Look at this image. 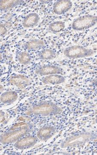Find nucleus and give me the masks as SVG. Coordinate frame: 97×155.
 <instances>
[{"label":"nucleus","instance_id":"8","mask_svg":"<svg viewBox=\"0 0 97 155\" xmlns=\"http://www.w3.org/2000/svg\"><path fill=\"white\" fill-rule=\"evenodd\" d=\"M22 1H15V0H5L0 1V10L6 11L9 9L14 8L15 6L18 5L21 3Z\"/></svg>","mask_w":97,"mask_h":155},{"label":"nucleus","instance_id":"12","mask_svg":"<svg viewBox=\"0 0 97 155\" xmlns=\"http://www.w3.org/2000/svg\"><path fill=\"white\" fill-rule=\"evenodd\" d=\"M65 23L62 21H57L51 23L49 25V29L54 33H57L63 30L65 28Z\"/></svg>","mask_w":97,"mask_h":155},{"label":"nucleus","instance_id":"14","mask_svg":"<svg viewBox=\"0 0 97 155\" xmlns=\"http://www.w3.org/2000/svg\"><path fill=\"white\" fill-rule=\"evenodd\" d=\"M34 139L31 137H28L23 139V140L19 141L17 144V146L20 148L27 147L30 145L33 144L34 143Z\"/></svg>","mask_w":97,"mask_h":155},{"label":"nucleus","instance_id":"1","mask_svg":"<svg viewBox=\"0 0 97 155\" xmlns=\"http://www.w3.org/2000/svg\"><path fill=\"white\" fill-rule=\"evenodd\" d=\"M97 21L96 16L92 15L81 16L73 21L72 28L77 31L86 30L96 24Z\"/></svg>","mask_w":97,"mask_h":155},{"label":"nucleus","instance_id":"5","mask_svg":"<svg viewBox=\"0 0 97 155\" xmlns=\"http://www.w3.org/2000/svg\"><path fill=\"white\" fill-rule=\"evenodd\" d=\"M10 82L20 88H25L29 84L28 78L22 75H17L11 78Z\"/></svg>","mask_w":97,"mask_h":155},{"label":"nucleus","instance_id":"20","mask_svg":"<svg viewBox=\"0 0 97 155\" xmlns=\"http://www.w3.org/2000/svg\"><path fill=\"white\" fill-rule=\"evenodd\" d=\"M0 99H1V98H0Z\"/></svg>","mask_w":97,"mask_h":155},{"label":"nucleus","instance_id":"10","mask_svg":"<svg viewBox=\"0 0 97 155\" xmlns=\"http://www.w3.org/2000/svg\"><path fill=\"white\" fill-rule=\"evenodd\" d=\"M17 94L14 91H8L4 93L1 97V99L3 103H10L17 99Z\"/></svg>","mask_w":97,"mask_h":155},{"label":"nucleus","instance_id":"17","mask_svg":"<svg viewBox=\"0 0 97 155\" xmlns=\"http://www.w3.org/2000/svg\"><path fill=\"white\" fill-rule=\"evenodd\" d=\"M5 25L6 27H7V28H8V29L11 28V26H12V24H11V22H6Z\"/></svg>","mask_w":97,"mask_h":155},{"label":"nucleus","instance_id":"15","mask_svg":"<svg viewBox=\"0 0 97 155\" xmlns=\"http://www.w3.org/2000/svg\"><path fill=\"white\" fill-rule=\"evenodd\" d=\"M7 31H8V28L6 27L5 25L0 22V36H2L5 34Z\"/></svg>","mask_w":97,"mask_h":155},{"label":"nucleus","instance_id":"16","mask_svg":"<svg viewBox=\"0 0 97 155\" xmlns=\"http://www.w3.org/2000/svg\"><path fill=\"white\" fill-rule=\"evenodd\" d=\"M4 120V114L2 112L0 111V122H3V120Z\"/></svg>","mask_w":97,"mask_h":155},{"label":"nucleus","instance_id":"2","mask_svg":"<svg viewBox=\"0 0 97 155\" xmlns=\"http://www.w3.org/2000/svg\"><path fill=\"white\" fill-rule=\"evenodd\" d=\"M64 52L65 56L72 58L88 57L94 54V52L92 50L79 45L67 48L64 50Z\"/></svg>","mask_w":97,"mask_h":155},{"label":"nucleus","instance_id":"4","mask_svg":"<svg viewBox=\"0 0 97 155\" xmlns=\"http://www.w3.org/2000/svg\"><path fill=\"white\" fill-rule=\"evenodd\" d=\"M39 19L38 14L36 13H31L24 18L22 22V25L26 28L34 27L38 24Z\"/></svg>","mask_w":97,"mask_h":155},{"label":"nucleus","instance_id":"19","mask_svg":"<svg viewBox=\"0 0 97 155\" xmlns=\"http://www.w3.org/2000/svg\"><path fill=\"white\" fill-rule=\"evenodd\" d=\"M1 58H2V56H1V54H0V60H1Z\"/></svg>","mask_w":97,"mask_h":155},{"label":"nucleus","instance_id":"18","mask_svg":"<svg viewBox=\"0 0 97 155\" xmlns=\"http://www.w3.org/2000/svg\"><path fill=\"white\" fill-rule=\"evenodd\" d=\"M3 90V87L2 86V85H0V92L2 91Z\"/></svg>","mask_w":97,"mask_h":155},{"label":"nucleus","instance_id":"6","mask_svg":"<svg viewBox=\"0 0 97 155\" xmlns=\"http://www.w3.org/2000/svg\"><path fill=\"white\" fill-rule=\"evenodd\" d=\"M61 69L55 66H48L37 70L36 72L40 75H47L50 74L60 73Z\"/></svg>","mask_w":97,"mask_h":155},{"label":"nucleus","instance_id":"13","mask_svg":"<svg viewBox=\"0 0 97 155\" xmlns=\"http://www.w3.org/2000/svg\"><path fill=\"white\" fill-rule=\"evenodd\" d=\"M18 60L21 64H27L31 60L30 54L25 52H22L19 53L18 56Z\"/></svg>","mask_w":97,"mask_h":155},{"label":"nucleus","instance_id":"3","mask_svg":"<svg viewBox=\"0 0 97 155\" xmlns=\"http://www.w3.org/2000/svg\"><path fill=\"white\" fill-rule=\"evenodd\" d=\"M72 3L69 0H61L57 1L53 7L54 13L58 15L66 13L72 8Z\"/></svg>","mask_w":97,"mask_h":155},{"label":"nucleus","instance_id":"11","mask_svg":"<svg viewBox=\"0 0 97 155\" xmlns=\"http://www.w3.org/2000/svg\"><path fill=\"white\" fill-rule=\"evenodd\" d=\"M38 56L42 60H51L56 58V54L52 50L45 49L40 52Z\"/></svg>","mask_w":97,"mask_h":155},{"label":"nucleus","instance_id":"7","mask_svg":"<svg viewBox=\"0 0 97 155\" xmlns=\"http://www.w3.org/2000/svg\"><path fill=\"white\" fill-rule=\"evenodd\" d=\"M44 46V42L40 40H33L26 42L23 45V47L27 50H34L40 48Z\"/></svg>","mask_w":97,"mask_h":155},{"label":"nucleus","instance_id":"9","mask_svg":"<svg viewBox=\"0 0 97 155\" xmlns=\"http://www.w3.org/2000/svg\"><path fill=\"white\" fill-rule=\"evenodd\" d=\"M64 78L60 75H53L46 76L42 78V81L45 84H59L64 81Z\"/></svg>","mask_w":97,"mask_h":155}]
</instances>
